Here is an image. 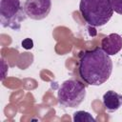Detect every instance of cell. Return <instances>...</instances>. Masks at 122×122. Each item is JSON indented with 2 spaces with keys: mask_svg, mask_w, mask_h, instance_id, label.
Returning a JSON list of instances; mask_svg holds the SVG:
<instances>
[{
  "mask_svg": "<svg viewBox=\"0 0 122 122\" xmlns=\"http://www.w3.org/2000/svg\"><path fill=\"white\" fill-rule=\"evenodd\" d=\"M112 71V59L101 48L97 47L80 53L78 73L87 84L100 86L110 78Z\"/></svg>",
  "mask_w": 122,
  "mask_h": 122,
  "instance_id": "obj_1",
  "label": "cell"
},
{
  "mask_svg": "<svg viewBox=\"0 0 122 122\" xmlns=\"http://www.w3.org/2000/svg\"><path fill=\"white\" fill-rule=\"evenodd\" d=\"M79 10L84 20L93 27L104 26L113 14L111 0H80Z\"/></svg>",
  "mask_w": 122,
  "mask_h": 122,
  "instance_id": "obj_2",
  "label": "cell"
},
{
  "mask_svg": "<svg viewBox=\"0 0 122 122\" xmlns=\"http://www.w3.org/2000/svg\"><path fill=\"white\" fill-rule=\"evenodd\" d=\"M86 97V88L77 79L64 81L57 92V99L61 106L65 108L78 107Z\"/></svg>",
  "mask_w": 122,
  "mask_h": 122,
  "instance_id": "obj_3",
  "label": "cell"
},
{
  "mask_svg": "<svg viewBox=\"0 0 122 122\" xmlns=\"http://www.w3.org/2000/svg\"><path fill=\"white\" fill-rule=\"evenodd\" d=\"M27 17L20 0H0V22L3 27L18 30Z\"/></svg>",
  "mask_w": 122,
  "mask_h": 122,
  "instance_id": "obj_4",
  "label": "cell"
},
{
  "mask_svg": "<svg viewBox=\"0 0 122 122\" xmlns=\"http://www.w3.org/2000/svg\"><path fill=\"white\" fill-rule=\"evenodd\" d=\"M23 7L29 18L42 20L51 10V0H26Z\"/></svg>",
  "mask_w": 122,
  "mask_h": 122,
  "instance_id": "obj_5",
  "label": "cell"
},
{
  "mask_svg": "<svg viewBox=\"0 0 122 122\" xmlns=\"http://www.w3.org/2000/svg\"><path fill=\"white\" fill-rule=\"evenodd\" d=\"M100 48L108 55H114L122 49V37L118 33H111L101 40Z\"/></svg>",
  "mask_w": 122,
  "mask_h": 122,
  "instance_id": "obj_6",
  "label": "cell"
},
{
  "mask_svg": "<svg viewBox=\"0 0 122 122\" xmlns=\"http://www.w3.org/2000/svg\"><path fill=\"white\" fill-rule=\"evenodd\" d=\"M103 105L108 112H115L122 105V95L114 91H108L103 95Z\"/></svg>",
  "mask_w": 122,
  "mask_h": 122,
  "instance_id": "obj_7",
  "label": "cell"
},
{
  "mask_svg": "<svg viewBox=\"0 0 122 122\" xmlns=\"http://www.w3.org/2000/svg\"><path fill=\"white\" fill-rule=\"evenodd\" d=\"M73 121L75 122H95V119L92 116L91 113L84 111H77L73 113Z\"/></svg>",
  "mask_w": 122,
  "mask_h": 122,
  "instance_id": "obj_8",
  "label": "cell"
},
{
  "mask_svg": "<svg viewBox=\"0 0 122 122\" xmlns=\"http://www.w3.org/2000/svg\"><path fill=\"white\" fill-rule=\"evenodd\" d=\"M113 11L118 14H122V0H111Z\"/></svg>",
  "mask_w": 122,
  "mask_h": 122,
  "instance_id": "obj_9",
  "label": "cell"
}]
</instances>
